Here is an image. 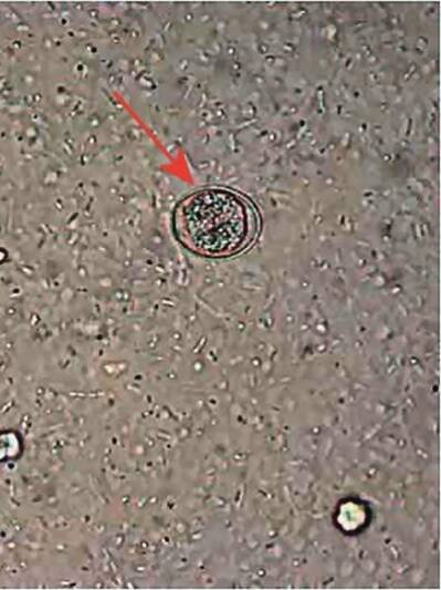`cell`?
Returning a JSON list of instances; mask_svg holds the SVG:
<instances>
[{"mask_svg": "<svg viewBox=\"0 0 441 590\" xmlns=\"http://www.w3.org/2000/svg\"><path fill=\"white\" fill-rule=\"evenodd\" d=\"M172 229L189 251L227 258L246 249L259 231L254 206L239 193L206 187L185 196L172 213Z\"/></svg>", "mask_w": 441, "mask_h": 590, "instance_id": "6da1fadb", "label": "cell"}]
</instances>
